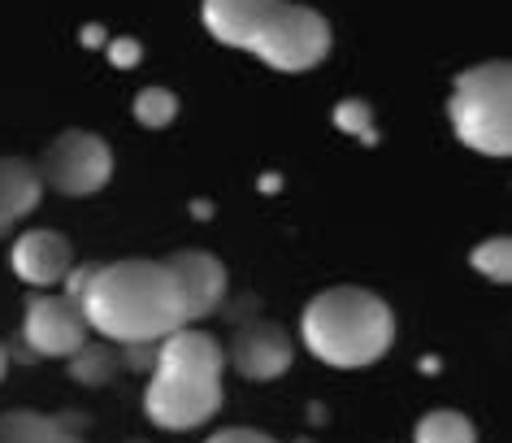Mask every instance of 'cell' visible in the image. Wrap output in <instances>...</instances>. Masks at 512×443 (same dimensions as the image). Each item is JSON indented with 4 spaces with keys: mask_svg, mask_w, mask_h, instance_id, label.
I'll return each instance as SVG.
<instances>
[{
    "mask_svg": "<svg viewBox=\"0 0 512 443\" xmlns=\"http://www.w3.org/2000/svg\"><path fill=\"white\" fill-rule=\"evenodd\" d=\"M5 370H9V348L0 344V378H5Z\"/></svg>",
    "mask_w": 512,
    "mask_h": 443,
    "instance_id": "obj_23",
    "label": "cell"
},
{
    "mask_svg": "<svg viewBox=\"0 0 512 443\" xmlns=\"http://www.w3.org/2000/svg\"><path fill=\"white\" fill-rule=\"evenodd\" d=\"M300 339L317 361L335 370H361L391 352L395 313L369 287H330L304 305Z\"/></svg>",
    "mask_w": 512,
    "mask_h": 443,
    "instance_id": "obj_4",
    "label": "cell"
},
{
    "mask_svg": "<svg viewBox=\"0 0 512 443\" xmlns=\"http://www.w3.org/2000/svg\"><path fill=\"white\" fill-rule=\"evenodd\" d=\"M40 170L27 157H0V239L40 205Z\"/></svg>",
    "mask_w": 512,
    "mask_h": 443,
    "instance_id": "obj_12",
    "label": "cell"
},
{
    "mask_svg": "<svg viewBox=\"0 0 512 443\" xmlns=\"http://www.w3.org/2000/svg\"><path fill=\"white\" fill-rule=\"evenodd\" d=\"M118 357H122V370H152L157 365V344H118Z\"/></svg>",
    "mask_w": 512,
    "mask_h": 443,
    "instance_id": "obj_19",
    "label": "cell"
},
{
    "mask_svg": "<svg viewBox=\"0 0 512 443\" xmlns=\"http://www.w3.org/2000/svg\"><path fill=\"white\" fill-rule=\"evenodd\" d=\"M79 309L92 331L109 344H161L187 326L183 287L165 261H113L96 265L92 283L79 296Z\"/></svg>",
    "mask_w": 512,
    "mask_h": 443,
    "instance_id": "obj_1",
    "label": "cell"
},
{
    "mask_svg": "<svg viewBox=\"0 0 512 443\" xmlns=\"http://www.w3.org/2000/svg\"><path fill=\"white\" fill-rule=\"evenodd\" d=\"M222 370L226 352L213 335L183 326L157 344L144 413L161 430H196L222 409Z\"/></svg>",
    "mask_w": 512,
    "mask_h": 443,
    "instance_id": "obj_3",
    "label": "cell"
},
{
    "mask_svg": "<svg viewBox=\"0 0 512 443\" xmlns=\"http://www.w3.org/2000/svg\"><path fill=\"white\" fill-rule=\"evenodd\" d=\"M87 339H92V326H87L79 300H70V296L27 300V318H22L27 357H74Z\"/></svg>",
    "mask_w": 512,
    "mask_h": 443,
    "instance_id": "obj_7",
    "label": "cell"
},
{
    "mask_svg": "<svg viewBox=\"0 0 512 443\" xmlns=\"http://www.w3.org/2000/svg\"><path fill=\"white\" fill-rule=\"evenodd\" d=\"M83 44L87 48H105L109 44V31L100 27V22H87V27H83Z\"/></svg>",
    "mask_w": 512,
    "mask_h": 443,
    "instance_id": "obj_22",
    "label": "cell"
},
{
    "mask_svg": "<svg viewBox=\"0 0 512 443\" xmlns=\"http://www.w3.org/2000/svg\"><path fill=\"white\" fill-rule=\"evenodd\" d=\"M335 126L343 135H356L361 144H378V126H374V109L361 96H348L335 105Z\"/></svg>",
    "mask_w": 512,
    "mask_h": 443,
    "instance_id": "obj_17",
    "label": "cell"
},
{
    "mask_svg": "<svg viewBox=\"0 0 512 443\" xmlns=\"http://www.w3.org/2000/svg\"><path fill=\"white\" fill-rule=\"evenodd\" d=\"M226 361L248 378V383H270L287 374L296 361V344L278 322H243L226 348Z\"/></svg>",
    "mask_w": 512,
    "mask_h": 443,
    "instance_id": "obj_8",
    "label": "cell"
},
{
    "mask_svg": "<svg viewBox=\"0 0 512 443\" xmlns=\"http://www.w3.org/2000/svg\"><path fill=\"white\" fill-rule=\"evenodd\" d=\"M300 443H309V439H300Z\"/></svg>",
    "mask_w": 512,
    "mask_h": 443,
    "instance_id": "obj_24",
    "label": "cell"
},
{
    "mask_svg": "<svg viewBox=\"0 0 512 443\" xmlns=\"http://www.w3.org/2000/svg\"><path fill=\"white\" fill-rule=\"evenodd\" d=\"M105 57H109V66H118V70H135L139 57H144V44L131 40V35H113L105 44Z\"/></svg>",
    "mask_w": 512,
    "mask_h": 443,
    "instance_id": "obj_18",
    "label": "cell"
},
{
    "mask_svg": "<svg viewBox=\"0 0 512 443\" xmlns=\"http://www.w3.org/2000/svg\"><path fill=\"white\" fill-rule=\"evenodd\" d=\"M92 274H96V265H92V261H87V265H70L66 278H61V283H66V291H61V296L79 300L83 291H87V283H92Z\"/></svg>",
    "mask_w": 512,
    "mask_h": 443,
    "instance_id": "obj_21",
    "label": "cell"
},
{
    "mask_svg": "<svg viewBox=\"0 0 512 443\" xmlns=\"http://www.w3.org/2000/svg\"><path fill=\"white\" fill-rule=\"evenodd\" d=\"M413 443H478V430L465 413L456 409H434L417 422L413 430Z\"/></svg>",
    "mask_w": 512,
    "mask_h": 443,
    "instance_id": "obj_14",
    "label": "cell"
},
{
    "mask_svg": "<svg viewBox=\"0 0 512 443\" xmlns=\"http://www.w3.org/2000/svg\"><path fill=\"white\" fill-rule=\"evenodd\" d=\"M447 118L456 139L482 157L512 153V66L508 61H482L456 74Z\"/></svg>",
    "mask_w": 512,
    "mask_h": 443,
    "instance_id": "obj_5",
    "label": "cell"
},
{
    "mask_svg": "<svg viewBox=\"0 0 512 443\" xmlns=\"http://www.w3.org/2000/svg\"><path fill=\"white\" fill-rule=\"evenodd\" d=\"M165 265L174 270L178 287H183V305H187V326L209 318L226 305V265L213 257V252L200 248H183L174 257H165Z\"/></svg>",
    "mask_w": 512,
    "mask_h": 443,
    "instance_id": "obj_9",
    "label": "cell"
},
{
    "mask_svg": "<svg viewBox=\"0 0 512 443\" xmlns=\"http://www.w3.org/2000/svg\"><path fill=\"white\" fill-rule=\"evenodd\" d=\"M135 122L139 126H152V131H161V126H170L178 118V96L170 87H144V92H135Z\"/></svg>",
    "mask_w": 512,
    "mask_h": 443,
    "instance_id": "obj_15",
    "label": "cell"
},
{
    "mask_svg": "<svg viewBox=\"0 0 512 443\" xmlns=\"http://www.w3.org/2000/svg\"><path fill=\"white\" fill-rule=\"evenodd\" d=\"M14 274L22 278L27 287H53L66 278V270L74 265V252H70V239L61 231H27L14 239Z\"/></svg>",
    "mask_w": 512,
    "mask_h": 443,
    "instance_id": "obj_10",
    "label": "cell"
},
{
    "mask_svg": "<svg viewBox=\"0 0 512 443\" xmlns=\"http://www.w3.org/2000/svg\"><path fill=\"white\" fill-rule=\"evenodd\" d=\"M118 374H122V357H118V344H109V339H87L70 357V378L83 387H105Z\"/></svg>",
    "mask_w": 512,
    "mask_h": 443,
    "instance_id": "obj_13",
    "label": "cell"
},
{
    "mask_svg": "<svg viewBox=\"0 0 512 443\" xmlns=\"http://www.w3.org/2000/svg\"><path fill=\"white\" fill-rule=\"evenodd\" d=\"M131 443H139V439H131Z\"/></svg>",
    "mask_w": 512,
    "mask_h": 443,
    "instance_id": "obj_25",
    "label": "cell"
},
{
    "mask_svg": "<svg viewBox=\"0 0 512 443\" xmlns=\"http://www.w3.org/2000/svg\"><path fill=\"white\" fill-rule=\"evenodd\" d=\"M35 170L61 196H96L113 179V153L96 131H61Z\"/></svg>",
    "mask_w": 512,
    "mask_h": 443,
    "instance_id": "obj_6",
    "label": "cell"
},
{
    "mask_svg": "<svg viewBox=\"0 0 512 443\" xmlns=\"http://www.w3.org/2000/svg\"><path fill=\"white\" fill-rule=\"evenodd\" d=\"M87 417L83 413H31L14 409L0 413V443H87L83 439Z\"/></svg>",
    "mask_w": 512,
    "mask_h": 443,
    "instance_id": "obj_11",
    "label": "cell"
},
{
    "mask_svg": "<svg viewBox=\"0 0 512 443\" xmlns=\"http://www.w3.org/2000/svg\"><path fill=\"white\" fill-rule=\"evenodd\" d=\"M209 443H278V439L265 435V430H252V426H226V430H217Z\"/></svg>",
    "mask_w": 512,
    "mask_h": 443,
    "instance_id": "obj_20",
    "label": "cell"
},
{
    "mask_svg": "<svg viewBox=\"0 0 512 443\" xmlns=\"http://www.w3.org/2000/svg\"><path fill=\"white\" fill-rule=\"evenodd\" d=\"M204 31L226 48H248L278 74H304L330 57V22L291 0H200Z\"/></svg>",
    "mask_w": 512,
    "mask_h": 443,
    "instance_id": "obj_2",
    "label": "cell"
},
{
    "mask_svg": "<svg viewBox=\"0 0 512 443\" xmlns=\"http://www.w3.org/2000/svg\"><path fill=\"white\" fill-rule=\"evenodd\" d=\"M469 261H473V270H478L482 278H491V283H508L512 278V239L508 235L482 239V244L469 252Z\"/></svg>",
    "mask_w": 512,
    "mask_h": 443,
    "instance_id": "obj_16",
    "label": "cell"
}]
</instances>
